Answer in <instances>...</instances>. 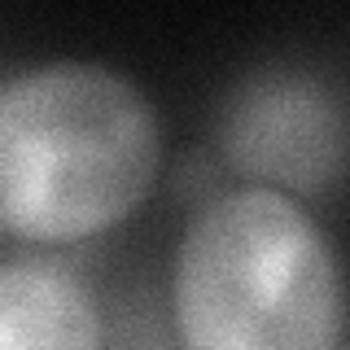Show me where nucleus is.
Here are the masks:
<instances>
[{
  "instance_id": "nucleus-1",
  "label": "nucleus",
  "mask_w": 350,
  "mask_h": 350,
  "mask_svg": "<svg viewBox=\"0 0 350 350\" xmlns=\"http://www.w3.org/2000/svg\"><path fill=\"white\" fill-rule=\"evenodd\" d=\"M162 131L149 96L105 62H40L0 88V219L27 241H79L149 193Z\"/></svg>"
},
{
  "instance_id": "nucleus-2",
  "label": "nucleus",
  "mask_w": 350,
  "mask_h": 350,
  "mask_svg": "<svg viewBox=\"0 0 350 350\" xmlns=\"http://www.w3.org/2000/svg\"><path fill=\"white\" fill-rule=\"evenodd\" d=\"M189 350H333L342 267L324 228L280 189H232L193 215L175 254Z\"/></svg>"
},
{
  "instance_id": "nucleus-3",
  "label": "nucleus",
  "mask_w": 350,
  "mask_h": 350,
  "mask_svg": "<svg viewBox=\"0 0 350 350\" xmlns=\"http://www.w3.org/2000/svg\"><path fill=\"white\" fill-rule=\"evenodd\" d=\"M232 167L280 189L315 193L350 167V101L306 70H254L224 105Z\"/></svg>"
},
{
  "instance_id": "nucleus-4",
  "label": "nucleus",
  "mask_w": 350,
  "mask_h": 350,
  "mask_svg": "<svg viewBox=\"0 0 350 350\" xmlns=\"http://www.w3.org/2000/svg\"><path fill=\"white\" fill-rule=\"evenodd\" d=\"M0 350H101V315L75 271L49 258L0 267Z\"/></svg>"
}]
</instances>
